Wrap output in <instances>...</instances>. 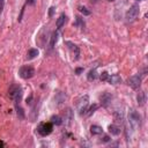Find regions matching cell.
Returning <instances> with one entry per match:
<instances>
[{
    "label": "cell",
    "mask_w": 148,
    "mask_h": 148,
    "mask_svg": "<svg viewBox=\"0 0 148 148\" xmlns=\"http://www.w3.org/2000/svg\"><path fill=\"white\" fill-rule=\"evenodd\" d=\"M22 95H23V91H22V88L20 85H12L8 89V96L15 102V105L20 103L21 98H22Z\"/></svg>",
    "instance_id": "6da1fadb"
},
{
    "label": "cell",
    "mask_w": 148,
    "mask_h": 148,
    "mask_svg": "<svg viewBox=\"0 0 148 148\" xmlns=\"http://www.w3.org/2000/svg\"><path fill=\"white\" fill-rule=\"evenodd\" d=\"M89 105V96L85 95L81 98H79L78 103H77V110H78V114L79 116H83L87 112V109Z\"/></svg>",
    "instance_id": "7a4b0ae2"
},
{
    "label": "cell",
    "mask_w": 148,
    "mask_h": 148,
    "mask_svg": "<svg viewBox=\"0 0 148 148\" xmlns=\"http://www.w3.org/2000/svg\"><path fill=\"white\" fill-rule=\"evenodd\" d=\"M36 130H37V132H38L40 135L46 137V135H49V134L52 133V131H53V124L51 122L50 123H41Z\"/></svg>",
    "instance_id": "3957f363"
},
{
    "label": "cell",
    "mask_w": 148,
    "mask_h": 148,
    "mask_svg": "<svg viewBox=\"0 0 148 148\" xmlns=\"http://www.w3.org/2000/svg\"><path fill=\"white\" fill-rule=\"evenodd\" d=\"M139 13H140V7H139L138 4H134V5H132L131 7H130V9L126 12L125 18L128 22H132V21H134L135 18L138 17Z\"/></svg>",
    "instance_id": "277c9868"
},
{
    "label": "cell",
    "mask_w": 148,
    "mask_h": 148,
    "mask_svg": "<svg viewBox=\"0 0 148 148\" xmlns=\"http://www.w3.org/2000/svg\"><path fill=\"white\" fill-rule=\"evenodd\" d=\"M18 75H20L22 79H24V80L31 79L35 75V69H34L32 66H29V65L22 66L20 69H18Z\"/></svg>",
    "instance_id": "5b68a950"
},
{
    "label": "cell",
    "mask_w": 148,
    "mask_h": 148,
    "mask_svg": "<svg viewBox=\"0 0 148 148\" xmlns=\"http://www.w3.org/2000/svg\"><path fill=\"white\" fill-rule=\"evenodd\" d=\"M128 123L134 130H137L140 125V115L133 109H131L128 112Z\"/></svg>",
    "instance_id": "8992f818"
},
{
    "label": "cell",
    "mask_w": 148,
    "mask_h": 148,
    "mask_svg": "<svg viewBox=\"0 0 148 148\" xmlns=\"http://www.w3.org/2000/svg\"><path fill=\"white\" fill-rule=\"evenodd\" d=\"M65 44L67 45L68 50L71 51V54L73 56V59H74V60H78V59H79V56H80V49H79V46H78L77 44L69 42V41H66Z\"/></svg>",
    "instance_id": "52a82bcc"
},
{
    "label": "cell",
    "mask_w": 148,
    "mask_h": 148,
    "mask_svg": "<svg viewBox=\"0 0 148 148\" xmlns=\"http://www.w3.org/2000/svg\"><path fill=\"white\" fill-rule=\"evenodd\" d=\"M128 86L131 87L132 89H138L141 86V75L140 74H135V75H132L127 80Z\"/></svg>",
    "instance_id": "ba28073f"
},
{
    "label": "cell",
    "mask_w": 148,
    "mask_h": 148,
    "mask_svg": "<svg viewBox=\"0 0 148 148\" xmlns=\"http://www.w3.org/2000/svg\"><path fill=\"white\" fill-rule=\"evenodd\" d=\"M112 95L110 94V92H103V94L100 96V101H101V104L104 106V108H106L110 103H111V101H112Z\"/></svg>",
    "instance_id": "9c48e42d"
},
{
    "label": "cell",
    "mask_w": 148,
    "mask_h": 148,
    "mask_svg": "<svg viewBox=\"0 0 148 148\" xmlns=\"http://www.w3.org/2000/svg\"><path fill=\"white\" fill-rule=\"evenodd\" d=\"M106 81H108L110 85H119V83H122L123 80H122L120 75H118V74H112V75H109V77H108Z\"/></svg>",
    "instance_id": "30bf717a"
},
{
    "label": "cell",
    "mask_w": 148,
    "mask_h": 148,
    "mask_svg": "<svg viewBox=\"0 0 148 148\" xmlns=\"http://www.w3.org/2000/svg\"><path fill=\"white\" fill-rule=\"evenodd\" d=\"M120 127L116 124H111L109 125V133L110 134H112V135H119L120 134Z\"/></svg>",
    "instance_id": "8fae6325"
},
{
    "label": "cell",
    "mask_w": 148,
    "mask_h": 148,
    "mask_svg": "<svg viewBox=\"0 0 148 148\" xmlns=\"http://www.w3.org/2000/svg\"><path fill=\"white\" fill-rule=\"evenodd\" d=\"M65 100H66V95L63 94L61 91H58L57 94H56V96H54V101H56V103H57V105L63 104L65 102Z\"/></svg>",
    "instance_id": "7c38bea8"
},
{
    "label": "cell",
    "mask_w": 148,
    "mask_h": 148,
    "mask_svg": "<svg viewBox=\"0 0 148 148\" xmlns=\"http://www.w3.org/2000/svg\"><path fill=\"white\" fill-rule=\"evenodd\" d=\"M90 133L92 135H100L103 133V128L98 125H91L90 126Z\"/></svg>",
    "instance_id": "4fadbf2b"
},
{
    "label": "cell",
    "mask_w": 148,
    "mask_h": 148,
    "mask_svg": "<svg viewBox=\"0 0 148 148\" xmlns=\"http://www.w3.org/2000/svg\"><path fill=\"white\" fill-rule=\"evenodd\" d=\"M137 101H138V104H139L140 106L145 105L146 101H147V97H146V92H145V91H140L139 94L137 95Z\"/></svg>",
    "instance_id": "5bb4252c"
},
{
    "label": "cell",
    "mask_w": 148,
    "mask_h": 148,
    "mask_svg": "<svg viewBox=\"0 0 148 148\" xmlns=\"http://www.w3.org/2000/svg\"><path fill=\"white\" fill-rule=\"evenodd\" d=\"M66 15L65 14H61L58 18H57V22H56V26H57V28L58 29H60V28H63L64 26H65V23H66Z\"/></svg>",
    "instance_id": "9a60e30c"
},
{
    "label": "cell",
    "mask_w": 148,
    "mask_h": 148,
    "mask_svg": "<svg viewBox=\"0 0 148 148\" xmlns=\"http://www.w3.org/2000/svg\"><path fill=\"white\" fill-rule=\"evenodd\" d=\"M38 54H40V51L37 50V49H29V50H28V53H27V58H28L29 60H31V59L36 58Z\"/></svg>",
    "instance_id": "2e32d148"
},
{
    "label": "cell",
    "mask_w": 148,
    "mask_h": 148,
    "mask_svg": "<svg viewBox=\"0 0 148 148\" xmlns=\"http://www.w3.org/2000/svg\"><path fill=\"white\" fill-rule=\"evenodd\" d=\"M51 123L53 124V125H56V126H59V125H61L63 124V118L60 117V116H52L51 117Z\"/></svg>",
    "instance_id": "e0dca14e"
},
{
    "label": "cell",
    "mask_w": 148,
    "mask_h": 148,
    "mask_svg": "<svg viewBox=\"0 0 148 148\" xmlns=\"http://www.w3.org/2000/svg\"><path fill=\"white\" fill-rule=\"evenodd\" d=\"M58 36H59V34H58L57 31H53V32H52V36H51V42H50V49H53L54 44L57 43V41H58Z\"/></svg>",
    "instance_id": "ac0fdd59"
},
{
    "label": "cell",
    "mask_w": 148,
    "mask_h": 148,
    "mask_svg": "<svg viewBox=\"0 0 148 148\" xmlns=\"http://www.w3.org/2000/svg\"><path fill=\"white\" fill-rule=\"evenodd\" d=\"M98 109V104H96V103H94V104H92L89 109H87V112H86V115H87V117H90L92 114H94L95 112V111Z\"/></svg>",
    "instance_id": "d6986e66"
},
{
    "label": "cell",
    "mask_w": 148,
    "mask_h": 148,
    "mask_svg": "<svg viewBox=\"0 0 148 148\" xmlns=\"http://www.w3.org/2000/svg\"><path fill=\"white\" fill-rule=\"evenodd\" d=\"M71 120H72V110H71V109H67V111L65 112V118L63 119V123L66 122L67 125H69V124H71Z\"/></svg>",
    "instance_id": "ffe728a7"
},
{
    "label": "cell",
    "mask_w": 148,
    "mask_h": 148,
    "mask_svg": "<svg viewBox=\"0 0 148 148\" xmlns=\"http://www.w3.org/2000/svg\"><path fill=\"white\" fill-rule=\"evenodd\" d=\"M96 78H97V73H96V69H91V71H89L88 75H87V79H88V81H94V80H96Z\"/></svg>",
    "instance_id": "44dd1931"
},
{
    "label": "cell",
    "mask_w": 148,
    "mask_h": 148,
    "mask_svg": "<svg viewBox=\"0 0 148 148\" xmlns=\"http://www.w3.org/2000/svg\"><path fill=\"white\" fill-rule=\"evenodd\" d=\"M15 108H16V114H17V117L20 118V119H24V111H23V109L18 105V104H16L15 105Z\"/></svg>",
    "instance_id": "7402d4cb"
},
{
    "label": "cell",
    "mask_w": 148,
    "mask_h": 148,
    "mask_svg": "<svg viewBox=\"0 0 148 148\" xmlns=\"http://www.w3.org/2000/svg\"><path fill=\"white\" fill-rule=\"evenodd\" d=\"M79 12H80L82 15H85V16H89V15L91 14V12H90L87 7H85V6H80V7H79Z\"/></svg>",
    "instance_id": "603a6c76"
},
{
    "label": "cell",
    "mask_w": 148,
    "mask_h": 148,
    "mask_svg": "<svg viewBox=\"0 0 148 148\" xmlns=\"http://www.w3.org/2000/svg\"><path fill=\"white\" fill-rule=\"evenodd\" d=\"M75 26H78V27H80V28H83V27H85V21L82 20L80 16H77V17H75Z\"/></svg>",
    "instance_id": "cb8c5ba5"
},
{
    "label": "cell",
    "mask_w": 148,
    "mask_h": 148,
    "mask_svg": "<svg viewBox=\"0 0 148 148\" xmlns=\"http://www.w3.org/2000/svg\"><path fill=\"white\" fill-rule=\"evenodd\" d=\"M108 77H109L108 72H102V73H101V75H100V79H101V81H106Z\"/></svg>",
    "instance_id": "d4e9b609"
},
{
    "label": "cell",
    "mask_w": 148,
    "mask_h": 148,
    "mask_svg": "<svg viewBox=\"0 0 148 148\" xmlns=\"http://www.w3.org/2000/svg\"><path fill=\"white\" fill-rule=\"evenodd\" d=\"M4 5H5V0H0V14H1V12H3Z\"/></svg>",
    "instance_id": "484cf974"
},
{
    "label": "cell",
    "mask_w": 148,
    "mask_h": 148,
    "mask_svg": "<svg viewBox=\"0 0 148 148\" xmlns=\"http://www.w3.org/2000/svg\"><path fill=\"white\" fill-rule=\"evenodd\" d=\"M109 141H110V138L108 135H104L103 139H102V142H109Z\"/></svg>",
    "instance_id": "4316f807"
},
{
    "label": "cell",
    "mask_w": 148,
    "mask_h": 148,
    "mask_svg": "<svg viewBox=\"0 0 148 148\" xmlns=\"http://www.w3.org/2000/svg\"><path fill=\"white\" fill-rule=\"evenodd\" d=\"M53 13H54V7H51V8H50V11H49V15H50V16H52V15H53Z\"/></svg>",
    "instance_id": "83f0119b"
},
{
    "label": "cell",
    "mask_w": 148,
    "mask_h": 148,
    "mask_svg": "<svg viewBox=\"0 0 148 148\" xmlns=\"http://www.w3.org/2000/svg\"><path fill=\"white\" fill-rule=\"evenodd\" d=\"M31 101H32V96H30L29 98H27V104L31 105V104H32V102H31Z\"/></svg>",
    "instance_id": "f1b7e54d"
},
{
    "label": "cell",
    "mask_w": 148,
    "mask_h": 148,
    "mask_svg": "<svg viewBox=\"0 0 148 148\" xmlns=\"http://www.w3.org/2000/svg\"><path fill=\"white\" fill-rule=\"evenodd\" d=\"M82 72H83V68H77V69H75V73L78 74V75H79L80 73H82Z\"/></svg>",
    "instance_id": "f546056e"
},
{
    "label": "cell",
    "mask_w": 148,
    "mask_h": 148,
    "mask_svg": "<svg viewBox=\"0 0 148 148\" xmlns=\"http://www.w3.org/2000/svg\"><path fill=\"white\" fill-rule=\"evenodd\" d=\"M35 3H36V0H28V1H27L28 5H34Z\"/></svg>",
    "instance_id": "4dcf8cb0"
},
{
    "label": "cell",
    "mask_w": 148,
    "mask_h": 148,
    "mask_svg": "<svg viewBox=\"0 0 148 148\" xmlns=\"http://www.w3.org/2000/svg\"><path fill=\"white\" fill-rule=\"evenodd\" d=\"M5 146V142L4 141H0V147H4Z\"/></svg>",
    "instance_id": "1f68e13d"
}]
</instances>
